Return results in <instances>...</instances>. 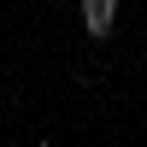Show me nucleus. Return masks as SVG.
Segmentation results:
<instances>
[{
    "instance_id": "obj_1",
    "label": "nucleus",
    "mask_w": 147,
    "mask_h": 147,
    "mask_svg": "<svg viewBox=\"0 0 147 147\" xmlns=\"http://www.w3.org/2000/svg\"><path fill=\"white\" fill-rule=\"evenodd\" d=\"M112 24H118V0H82V30L100 41V35H112Z\"/></svg>"
}]
</instances>
